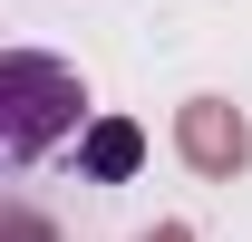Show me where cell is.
<instances>
[{
  "label": "cell",
  "mask_w": 252,
  "mask_h": 242,
  "mask_svg": "<svg viewBox=\"0 0 252 242\" xmlns=\"http://www.w3.org/2000/svg\"><path fill=\"white\" fill-rule=\"evenodd\" d=\"M78 117H88V88H78L68 59H39V49L0 59V146H10V165H39Z\"/></svg>",
  "instance_id": "cell-1"
},
{
  "label": "cell",
  "mask_w": 252,
  "mask_h": 242,
  "mask_svg": "<svg viewBox=\"0 0 252 242\" xmlns=\"http://www.w3.org/2000/svg\"><path fill=\"white\" fill-rule=\"evenodd\" d=\"M175 155H185L194 175L233 184V175L252 165V126H243V107H233V97H185V107H175Z\"/></svg>",
  "instance_id": "cell-2"
},
{
  "label": "cell",
  "mask_w": 252,
  "mask_h": 242,
  "mask_svg": "<svg viewBox=\"0 0 252 242\" xmlns=\"http://www.w3.org/2000/svg\"><path fill=\"white\" fill-rule=\"evenodd\" d=\"M136 155H146V136H136L126 117H97L88 136H78V165H88L97 184H126V175H136Z\"/></svg>",
  "instance_id": "cell-3"
},
{
  "label": "cell",
  "mask_w": 252,
  "mask_h": 242,
  "mask_svg": "<svg viewBox=\"0 0 252 242\" xmlns=\"http://www.w3.org/2000/svg\"><path fill=\"white\" fill-rule=\"evenodd\" d=\"M0 233H10V242H49V223H39L30 204H10V213H0Z\"/></svg>",
  "instance_id": "cell-4"
},
{
  "label": "cell",
  "mask_w": 252,
  "mask_h": 242,
  "mask_svg": "<svg viewBox=\"0 0 252 242\" xmlns=\"http://www.w3.org/2000/svg\"><path fill=\"white\" fill-rule=\"evenodd\" d=\"M146 242H194V233H185V223H156V233H146Z\"/></svg>",
  "instance_id": "cell-5"
}]
</instances>
